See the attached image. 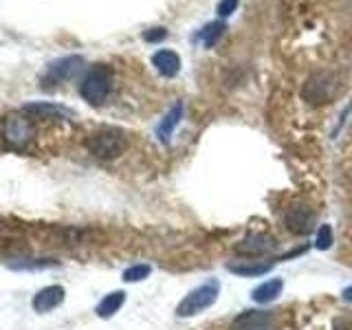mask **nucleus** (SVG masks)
I'll use <instances>...</instances> for the list:
<instances>
[{"label": "nucleus", "mask_w": 352, "mask_h": 330, "mask_svg": "<svg viewBox=\"0 0 352 330\" xmlns=\"http://www.w3.org/2000/svg\"><path fill=\"white\" fill-rule=\"evenodd\" d=\"M110 88H113V71H110V66L95 64L84 75V80L80 84V95L88 104L102 106L106 102Z\"/></svg>", "instance_id": "obj_1"}, {"label": "nucleus", "mask_w": 352, "mask_h": 330, "mask_svg": "<svg viewBox=\"0 0 352 330\" xmlns=\"http://www.w3.org/2000/svg\"><path fill=\"white\" fill-rule=\"evenodd\" d=\"M337 93H339V80H337V75L330 71L313 73L304 82V88H302V97L313 106H322V104L333 102Z\"/></svg>", "instance_id": "obj_2"}, {"label": "nucleus", "mask_w": 352, "mask_h": 330, "mask_svg": "<svg viewBox=\"0 0 352 330\" xmlns=\"http://www.w3.org/2000/svg\"><path fill=\"white\" fill-rule=\"evenodd\" d=\"M126 146H128L126 135L117 128L97 130L95 135H91L86 141V148L91 150V154L97 159H117L119 154H124Z\"/></svg>", "instance_id": "obj_3"}, {"label": "nucleus", "mask_w": 352, "mask_h": 330, "mask_svg": "<svg viewBox=\"0 0 352 330\" xmlns=\"http://www.w3.org/2000/svg\"><path fill=\"white\" fill-rule=\"evenodd\" d=\"M218 291H220L218 280H207L205 284H201L198 289H194L192 293H187L183 297L179 308H176V315H179V317H194L198 313L207 311L209 306L216 304Z\"/></svg>", "instance_id": "obj_4"}, {"label": "nucleus", "mask_w": 352, "mask_h": 330, "mask_svg": "<svg viewBox=\"0 0 352 330\" xmlns=\"http://www.w3.org/2000/svg\"><path fill=\"white\" fill-rule=\"evenodd\" d=\"M284 227L295 236H308L315 229V212L306 203H293L284 212Z\"/></svg>", "instance_id": "obj_5"}, {"label": "nucleus", "mask_w": 352, "mask_h": 330, "mask_svg": "<svg viewBox=\"0 0 352 330\" xmlns=\"http://www.w3.org/2000/svg\"><path fill=\"white\" fill-rule=\"evenodd\" d=\"M3 137L9 146L14 148H22L25 143L33 137V124L29 121V117L22 115H9L3 124Z\"/></svg>", "instance_id": "obj_6"}, {"label": "nucleus", "mask_w": 352, "mask_h": 330, "mask_svg": "<svg viewBox=\"0 0 352 330\" xmlns=\"http://www.w3.org/2000/svg\"><path fill=\"white\" fill-rule=\"evenodd\" d=\"M231 330H280V322L267 311H245L234 319Z\"/></svg>", "instance_id": "obj_7"}, {"label": "nucleus", "mask_w": 352, "mask_h": 330, "mask_svg": "<svg viewBox=\"0 0 352 330\" xmlns=\"http://www.w3.org/2000/svg\"><path fill=\"white\" fill-rule=\"evenodd\" d=\"M82 69H84V58H80V55H66V58H60L53 64H49L44 82H69Z\"/></svg>", "instance_id": "obj_8"}, {"label": "nucleus", "mask_w": 352, "mask_h": 330, "mask_svg": "<svg viewBox=\"0 0 352 330\" xmlns=\"http://www.w3.org/2000/svg\"><path fill=\"white\" fill-rule=\"evenodd\" d=\"M275 249V240L267 234H258V231H253V234L245 236L238 245H236V253L238 256H245V258H258V256H267Z\"/></svg>", "instance_id": "obj_9"}, {"label": "nucleus", "mask_w": 352, "mask_h": 330, "mask_svg": "<svg viewBox=\"0 0 352 330\" xmlns=\"http://www.w3.org/2000/svg\"><path fill=\"white\" fill-rule=\"evenodd\" d=\"M64 295H66V291L58 284L44 286V289H40L36 295H33L31 306H33V311H36V313H49V311L58 308L64 302Z\"/></svg>", "instance_id": "obj_10"}, {"label": "nucleus", "mask_w": 352, "mask_h": 330, "mask_svg": "<svg viewBox=\"0 0 352 330\" xmlns=\"http://www.w3.org/2000/svg\"><path fill=\"white\" fill-rule=\"evenodd\" d=\"M22 113L29 115L31 119H71V110H66L60 104H51V102H36V104H25L22 106Z\"/></svg>", "instance_id": "obj_11"}, {"label": "nucleus", "mask_w": 352, "mask_h": 330, "mask_svg": "<svg viewBox=\"0 0 352 330\" xmlns=\"http://www.w3.org/2000/svg\"><path fill=\"white\" fill-rule=\"evenodd\" d=\"M152 66L157 69L163 77H174L181 71V58L170 49H161L152 55Z\"/></svg>", "instance_id": "obj_12"}, {"label": "nucleus", "mask_w": 352, "mask_h": 330, "mask_svg": "<svg viewBox=\"0 0 352 330\" xmlns=\"http://www.w3.org/2000/svg\"><path fill=\"white\" fill-rule=\"evenodd\" d=\"M181 117H183V104L181 102H176L168 113H165V117L161 119V124L157 126V137L161 143H170L172 135H174V130L176 126L181 124Z\"/></svg>", "instance_id": "obj_13"}, {"label": "nucleus", "mask_w": 352, "mask_h": 330, "mask_svg": "<svg viewBox=\"0 0 352 330\" xmlns=\"http://www.w3.org/2000/svg\"><path fill=\"white\" fill-rule=\"evenodd\" d=\"M282 289H284V282L280 280V278H273V280H269V282H262L256 291L251 293V297L256 300L258 304H269V302H273L275 297H278L280 293H282Z\"/></svg>", "instance_id": "obj_14"}, {"label": "nucleus", "mask_w": 352, "mask_h": 330, "mask_svg": "<svg viewBox=\"0 0 352 330\" xmlns=\"http://www.w3.org/2000/svg\"><path fill=\"white\" fill-rule=\"evenodd\" d=\"M126 302V293L124 291H115V293H110L106 295L102 302L97 304V315L102 317V319H108V317H113L121 306H124Z\"/></svg>", "instance_id": "obj_15"}, {"label": "nucleus", "mask_w": 352, "mask_h": 330, "mask_svg": "<svg viewBox=\"0 0 352 330\" xmlns=\"http://www.w3.org/2000/svg\"><path fill=\"white\" fill-rule=\"evenodd\" d=\"M225 29H227L225 22H209V25H205L201 31L196 33L194 40H196V42H201V44H205L207 49H212L214 44L218 42V38L225 33Z\"/></svg>", "instance_id": "obj_16"}, {"label": "nucleus", "mask_w": 352, "mask_h": 330, "mask_svg": "<svg viewBox=\"0 0 352 330\" xmlns=\"http://www.w3.org/2000/svg\"><path fill=\"white\" fill-rule=\"evenodd\" d=\"M231 273L245 275V278H256V275H264L269 273L271 264H229L227 267Z\"/></svg>", "instance_id": "obj_17"}, {"label": "nucleus", "mask_w": 352, "mask_h": 330, "mask_svg": "<svg viewBox=\"0 0 352 330\" xmlns=\"http://www.w3.org/2000/svg\"><path fill=\"white\" fill-rule=\"evenodd\" d=\"M150 273H152L150 264H135V267L124 271V282H141V280H146Z\"/></svg>", "instance_id": "obj_18"}, {"label": "nucleus", "mask_w": 352, "mask_h": 330, "mask_svg": "<svg viewBox=\"0 0 352 330\" xmlns=\"http://www.w3.org/2000/svg\"><path fill=\"white\" fill-rule=\"evenodd\" d=\"M315 247L319 251H326L333 247V227L330 225H322L317 231V240H315Z\"/></svg>", "instance_id": "obj_19"}, {"label": "nucleus", "mask_w": 352, "mask_h": 330, "mask_svg": "<svg viewBox=\"0 0 352 330\" xmlns=\"http://www.w3.org/2000/svg\"><path fill=\"white\" fill-rule=\"evenodd\" d=\"M165 38H168V29H163V27H154V29H148V31H143V40H146V42H150V44L163 42Z\"/></svg>", "instance_id": "obj_20"}, {"label": "nucleus", "mask_w": 352, "mask_h": 330, "mask_svg": "<svg viewBox=\"0 0 352 330\" xmlns=\"http://www.w3.org/2000/svg\"><path fill=\"white\" fill-rule=\"evenodd\" d=\"M238 5H240V0H220L216 11H218L220 18H227V16H231L238 9Z\"/></svg>", "instance_id": "obj_21"}, {"label": "nucleus", "mask_w": 352, "mask_h": 330, "mask_svg": "<svg viewBox=\"0 0 352 330\" xmlns=\"http://www.w3.org/2000/svg\"><path fill=\"white\" fill-rule=\"evenodd\" d=\"M333 326L335 330H352V317H337Z\"/></svg>", "instance_id": "obj_22"}, {"label": "nucleus", "mask_w": 352, "mask_h": 330, "mask_svg": "<svg viewBox=\"0 0 352 330\" xmlns=\"http://www.w3.org/2000/svg\"><path fill=\"white\" fill-rule=\"evenodd\" d=\"M341 295H344V300H346V302H352V286H348V289H346L344 293H341Z\"/></svg>", "instance_id": "obj_23"}]
</instances>
